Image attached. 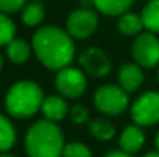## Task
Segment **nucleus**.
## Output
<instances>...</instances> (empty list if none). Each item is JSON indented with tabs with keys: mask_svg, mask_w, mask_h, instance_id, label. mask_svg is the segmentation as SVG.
<instances>
[{
	"mask_svg": "<svg viewBox=\"0 0 159 157\" xmlns=\"http://www.w3.org/2000/svg\"><path fill=\"white\" fill-rule=\"evenodd\" d=\"M45 17V8L40 2H31L23 6L22 9V22L26 26H37L42 23Z\"/></svg>",
	"mask_w": 159,
	"mask_h": 157,
	"instance_id": "obj_17",
	"label": "nucleus"
},
{
	"mask_svg": "<svg viewBox=\"0 0 159 157\" xmlns=\"http://www.w3.org/2000/svg\"><path fill=\"white\" fill-rule=\"evenodd\" d=\"M158 79H159V69H158Z\"/></svg>",
	"mask_w": 159,
	"mask_h": 157,
	"instance_id": "obj_29",
	"label": "nucleus"
},
{
	"mask_svg": "<svg viewBox=\"0 0 159 157\" xmlns=\"http://www.w3.org/2000/svg\"><path fill=\"white\" fill-rule=\"evenodd\" d=\"M105 157H131V156L128 153H125V151H111Z\"/></svg>",
	"mask_w": 159,
	"mask_h": 157,
	"instance_id": "obj_24",
	"label": "nucleus"
},
{
	"mask_svg": "<svg viewBox=\"0 0 159 157\" xmlns=\"http://www.w3.org/2000/svg\"><path fill=\"white\" fill-rule=\"evenodd\" d=\"M134 0H93L96 9L105 15H122L128 11Z\"/></svg>",
	"mask_w": 159,
	"mask_h": 157,
	"instance_id": "obj_14",
	"label": "nucleus"
},
{
	"mask_svg": "<svg viewBox=\"0 0 159 157\" xmlns=\"http://www.w3.org/2000/svg\"><path fill=\"white\" fill-rule=\"evenodd\" d=\"M0 157H12V156H8V154H0Z\"/></svg>",
	"mask_w": 159,
	"mask_h": 157,
	"instance_id": "obj_28",
	"label": "nucleus"
},
{
	"mask_svg": "<svg viewBox=\"0 0 159 157\" xmlns=\"http://www.w3.org/2000/svg\"><path fill=\"white\" fill-rule=\"evenodd\" d=\"M144 157H159V151H153V153H148V154H145Z\"/></svg>",
	"mask_w": 159,
	"mask_h": 157,
	"instance_id": "obj_25",
	"label": "nucleus"
},
{
	"mask_svg": "<svg viewBox=\"0 0 159 157\" xmlns=\"http://www.w3.org/2000/svg\"><path fill=\"white\" fill-rule=\"evenodd\" d=\"M90 128H91L93 136L98 140H110V139H113L114 131H116L113 123L110 120H107V119H96V120H93Z\"/></svg>",
	"mask_w": 159,
	"mask_h": 157,
	"instance_id": "obj_19",
	"label": "nucleus"
},
{
	"mask_svg": "<svg viewBox=\"0 0 159 157\" xmlns=\"http://www.w3.org/2000/svg\"><path fill=\"white\" fill-rule=\"evenodd\" d=\"M141 19L144 28H147L150 33L159 34V0H150L144 6L141 12Z\"/></svg>",
	"mask_w": 159,
	"mask_h": 157,
	"instance_id": "obj_16",
	"label": "nucleus"
},
{
	"mask_svg": "<svg viewBox=\"0 0 159 157\" xmlns=\"http://www.w3.org/2000/svg\"><path fill=\"white\" fill-rule=\"evenodd\" d=\"M71 119H73V122L74 123H85L87 120H88V111H87V108L85 106H82V105H76V106H73L71 108Z\"/></svg>",
	"mask_w": 159,
	"mask_h": 157,
	"instance_id": "obj_23",
	"label": "nucleus"
},
{
	"mask_svg": "<svg viewBox=\"0 0 159 157\" xmlns=\"http://www.w3.org/2000/svg\"><path fill=\"white\" fill-rule=\"evenodd\" d=\"M43 91L33 80H19L11 85L6 93V111L16 119H26L34 116L43 103Z\"/></svg>",
	"mask_w": 159,
	"mask_h": 157,
	"instance_id": "obj_3",
	"label": "nucleus"
},
{
	"mask_svg": "<svg viewBox=\"0 0 159 157\" xmlns=\"http://www.w3.org/2000/svg\"><path fill=\"white\" fill-rule=\"evenodd\" d=\"M63 157H91V151L79 142L66 143L63 148Z\"/></svg>",
	"mask_w": 159,
	"mask_h": 157,
	"instance_id": "obj_21",
	"label": "nucleus"
},
{
	"mask_svg": "<svg viewBox=\"0 0 159 157\" xmlns=\"http://www.w3.org/2000/svg\"><path fill=\"white\" fill-rule=\"evenodd\" d=\"M156 148H158V151H159V133H158V136H156Z\"/></svg>",
	"mask_w": 159,
	"mask_h": 157,
	"instance_id": "obj_26",
	"label": "nucleus"
},
{
	"mask_svg": "<svg viewBox=\"0 0 159 157\" xmlns=\"http://www.w3.org/2000/svg\"><path fill=\"white\" fill-rule=\"evenodd\" d=\"M26 0H0V12L11 14L16 11L23 9Z\"/></svg>",
	"mask_w": 159,
	"mask_h": 157,
	"instance_id": "obj_22",
	"label": "nucleus"
},
{
	"mask_svg": "<svg viewBox=\"0 0 159 157\" xmlns=\"http://www.w3.org/2000/svg\"><path fill=\"white\" fill-rule=\"evenodd\" d=\"M133 59L139 66L153 68L159 65V39L155 33L139 34L133 42Z\"/></svg>",
	"mask_w": 159,
	"mask_h": 157,
	"instance_id": "obj_8",
	"label": "nucleus"
},
{
	"mask_svg": "<svg viewBox=\"0 0 159 157\" xmlns=\"http://www.w3.org/2000/svg\"><path fill=\"white\" fill-rule=\"evenodd\" d=\"M79 62L84 66V69L87 71V74H90L93 77H104L111 69L110 59L107 57V54L102 50H99L96 46H91V48L80 52Z\"/></svg>",
	"mask_w": 159,
	"mask_h": 157,
	"instance_id": "obj_9",
	"label": "nucleus"
},
{
	"mask_svg": "<svg viewBox=\"0 0 159 157\" xmlns=\"http://www.w3.org/2000/svg\"><path fill=\"white\" fill-rule=\"evenodd\" d=\"M25 148L30 157L63 156L65 143L60 128L47 119L33 123L25 136Z\"/></svg>",
	"mask_w": 159,
	"mask_h": 157,
	"instance_id": "obj_2",
	"label": "nucleus"
},
{
	"mask_svg": "<svg viewBox=\"0 0 159 157\" xmlns=\"http://www.w3.org/2000/svg\"><path fill=\"white\" fill-rule=\"evenodd\" d=\"M12 39H16V25L5 12H0V46L8 45Z\"/></svg>",
	"mask_w": 159,
	"mask_h": 157,
	"instance_id": "obj_20",
	"label": "nucleus"
},
{
	"mask_svg": "<svg viewBox=\"0 0 159 157\" xmlns=\"http://www.w3.org/2000/svg\"><path fill=\"white\" fill-rule=\"evenodd\" d=\"M40 111L43 112L47 120L59 122V120H62L66 116L68 103H66L63 96H48V97H45Z\"/></svg>",
	"mask_w": 159,
	"mask_h": 157,
	"instance_id": "obj_12",
	"label": "nucleus"
},
{
	"mask_svg": "<svg viewBox=\"0 0 159 157\" xmlns=\"http://www.w3.org/2000/svg\"><path fill=\"white\" fill-rule=\"evenodd\" d=\"M131 119L139 126H152L159 122V93L148 91L131 105Z\"/></svg>",
	"mask_w": 159,
	"mask_h": 157,
	"instance_id": "obj_6",
	"label": "nucleus"
},
{
	"mask_svg": "<svg viewBox=\"0 0 159 157\" xmlns=\"http://www.w3.org/2000/svg\"><path fill=\"white\" fill-rule=\"evenodd\" d=\"M2 66H3V59H2V54H0V69H2Z\"/></svg>",
	"mask_w": 159,
	"mask_h": 157,
	"instance_id": "obj_27",
	"label": "nucleus"
},
{
	"mask_svg": "<svg viewBox=\"0 0 159 157\" xmlns=\"http://www.w3.org/2000/svg\"><path fill=\"white\" fill-rule=\"evenodd\" d=\"M31 48L33 46H30L25 40H22V39H12L6 45V55H8V59L12 63L22 65V63H25L30 59Z\"/></svg>",
	"mask_w": 159,
	"mask_h": 157,
	"instance_id": "obj_13",
	"label": "nucleus"
},
{
	"mask_svg": "<svg viewBox=\"0 0 159 157\" xmlns=\"http://www.w3.org/2000/svg\"><path fill=\"white\" fill-rule=\"evenodd\" d=\"M99 25V15L90 8L74 9L66 19V31L73 39L84 40L90 37Z\"/></svg>",
	"mask_w": 159,
	"mask_h": 157,
	"instance_id": "obj_5",
	"label": "nucleus"
},
{
	"mask_svg": "<svg viewBox=\"0 0 159 157\" xmlns=\"http://www.w3.org/2000/svg\"><path fill=\"white\" fill-rule=\"evenodd\" d=\"M144 82V72L138 63H125L119 71V86L127 93H134Z\"/></svg>",
	"mask_w": 159,
	"mask_h": 157,
	"instance_id": "obj_10",
	"label": "nucleus"
},
{
	"mask_svg": "<svg viewBox=\"0 0 159 157\" xmlns=\"http://www.w3.org/2000/svg\"><path fill=\"white\" fill-rule=\"evenodd\" d=\"M37 2H40V0H37Z\"/></svg>",
	"mask_w": 159,
	"mask_h": 157,
	"instance_id": "obj_30",
	"label": "nucleus"
},
{
	"mask_svg": "<svg viewBox=\"0 0 159 157\" xmlns=\"http://www.w3.org/2000/svg\"><path fill=\"white\" fill-rule=\"evenodd\" d=\"M31 46L42 65L53 71L70 66L76 54L73 37L59 26H42L37 29Z\"/></svg>",
	"mask_w": 159,
	"mask_h": 157,
	"instance_id": "obj_1",
	"label": "nucleus"
},
{
	"mask_svg": "<svg viewBox=\"0 0 159 157\" xmlns=\"http://www.w3.org/2000/svg\"><path fill=\"white\" fill-rule=\"evenodd\" d=\"M94 106L107 116H119L128 106V93L122 86L107 83L94 93Z\"/></svg>",
	"mask_w": 159,
	"mask_h": 157,
	"instance_id": "obj_4",
	"label": "nucleus"
},
{
	"mask_svg": "<svg viewBox=\"0 0 159 157\" xmlns=\"http://www.w3.org/2000/svg\"><path fill=\"white\" fill-rule=\"evenodd\" d=\"M16 142V129L9 119L0 114V151H8Z\"/></svg>",
	"mask_w": 159,
	"mask_h": 157,
	"instance_id": "obj_18",
	"label": "nucleus"
},
{
	"mask_svg": "<svg viewBox=\"0 0 159 157\" xmlns=\"http://www.w3.org/2000/svg\"><path fill=\"white\" fill-rule=\"evenodd\" d=\"M54 83H56V88L60 93V96H63L66 99H77L87 89L85 74L80 69L71 68V66L60 69L56 74Z\"/></svg>",
	"mask_w": 159,
	"mask_h": 157,
	"instance_id": "obj_7",
	"label": "nucleus"
},
{
	"mask_svg": "<svg viewBox=\"0 0 159 157\" xmlns=\"http://www.w3.org/2000/svg\"><path fill=\"white\" fill-rule=\"evenodd\" d=\"M144 28L141 15L134 12H124L117 22V29L124 36H138Z\"/></svg>",
	"mask_w": 159,
	"mask_h": 157,
	"instance_id": "obj_15",
	"label": "nucleus"
},
{
	"mask_svg": "<svg viewBox=\"0 0 159 157\" xmlns=\"http://www.w3.org/2000/svg\"><path fill=\"white\" fill-rule=\"evenodd\" d=\"M145 142V136H144V131L141 129L139 125H130L127 126L122 134H120V139H119V145L122 148V151L131 154V153H136L142 148Z\"/></svg>",
	"mask_w": 159,
	"mask_h": 157,
	"instance_id": "obj_11",
	"label": "nucleus"
}]
</instances>
